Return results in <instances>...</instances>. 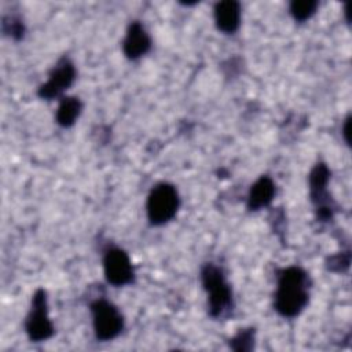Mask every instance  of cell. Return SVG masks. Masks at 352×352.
<instances>
[{
    "mask_svg": "<svg viewBox=\"0 0 352 352\" xmlns=\"http://www.w3.org/2000/svg\"><path fill=\"white\" fill-rule=\"evenodd\" d=\"M151 48V38L143 25L138 21H133L122 41V51L128 59H139Z\"/></svg>",
    "mask_w": 352,
    "mask_h": 352,
    "instance_id": "9c48e42d",
    "label": "cell"
},
{
    "mask_svg": "<svg viewBox=\"0 0 352 352\" xmlns=\"http://www.w3.org/2000/svg\"><path fill=\"white\" fill-rule=\"evenodd\" d=\"M275 184L271 177L261 176L256 183L250 187L248 195V209L249 210H258L261 208L268 206L275 195Z\"/></svg>",
    "mask_w": 352,
    "mask_h": 352,
    "instance_id": "8fae6325",
    "label": "cell"
},
{
    "mask_svg": "<svg viewBox=\"0 0 352 352\" xmlns=\"http://www.w3.org/2000/svg\"><path fill=\"white\" fill-rule=\"evenodd\" d=\"M76 69L70 59L62 58L52 67L48 81L40 85L37 95L43 99H54L60 96L74 81Z\"/></svg>",
    "mask_w": 352,
    "mask_h": 352,
    "instance_id": "ba28073f",
    "label": "cell"
},
{
    "mask_svg": "<svg viewBox=\"0 0 352 352\" xmlns=\"http://www.w3.org/2000/svg\"><path fill=\"white\" fill-rule=\"evenodd\" d=\"M94 331L99 341L114 340L124 329V316L118 308L104 300L99 298L91 304Z\"/></svg>",
    "mask_w": 352,
    "mask_h": 352,
    "instance_id": "277c9868",
    "label": "cell"
},
{
    "mask_svg": "<svg viewBox=\"0 0 352 352\" xmlns=\"http://www.w3.org/2000/svg\"><path fill=\"white\" fill-rule=\"evenodd\" d=\"M330 179V170L326 164L319 162L309 173V192L311 201L316 208L318 219L327 221L333 219L334 214V202L327 192V182Z\"/></svg>",
    "mask_w": 352,
    "mask_h": 352,
    "instance_id": "8992f818",
    "label": "cell"
},
{
    "mask_svg": "<svg viewBox=\"0 0 352 352\" xmlns=\"http://www.w3.org/2000/svg\"><path fill=\"white\" fill-rule=\"evenodd\" d=\"M204 289L208 293V309L212 318H221L232 309V292L221 268L213 263L205 264L201 272Z\"/></svg>",
    "mask_w": 352,
    "mask_h": 352,
    "instance_id": "7a4b0ae2",
    "label": "cell"
},
{
    "mask_svg": "<svg viewBox=\"0 0 352 352\" xmlns=\"http://www.w3.org/2000/svg\"><path fill=\"white\" fill-rule=\"evenodd\" d=\"M3 30L6 34H8L10 37L12 38H22L23 34H25V26H23V22L19 19V18H15V16H4L3 18Z\"/></svg>",
    "mask_w": 352,
    "mask_h": 352,
    "instance_id": "9a60e30c",
    "label": "cell"
},
{
    "mask_svg": "<svg viewBox=\"0 0 352 352\" xmlns=\"http://www.w3.org/2000/svg\"><path fill=\"white\" fill-rule=\"evenodd\" d=\"M309 278L300 267H287L278 272L274 307L285 318L297 316L309 300Z\"/></svg>",
    "mask_w": 352,
    "mask_h": 352,
    "instance_id": "6da1fadb",
    "label": "cell"
},
{
    "mask_svg": "<svg viewBox=\"0 0 352 352\" xmlns=\"http://www.w3.org/2000/svg\"><path fill=\"white\" fill-rule=\"evenodd\" d=\"M25 329L29 338L34 342L45 341L54 334V326L48 316L47 292L37 289L32 298V307L28 314Z\"/></svg>",
    "mask_w": 352,
    "mask_h": 352,
    "instance_id": "5b68a950",
    "label": "cell"
},
{
    "mask_svg": "<svg viewBox=\"0 0 352 352\" xmlns=\"http://www.w3.org/2000/svg\"><path fill=\"white\" fill-rule=\"evenodd\" d=\"M348 126H349V118L345 120V125H344V136H345V140L349 142V138H348Z\"/></svg>",
    "mask_w": 352,
    "mask_h": 352,
    "instance_id": "2e32d148",
    "label": "cell"
},
{
    "mask_svg": "<svg viewBox=\"0 0 352 352\" xmlns=\"http://www.w3.org/2000/svg\"><path fill=\"white\" fill-rule=\"evenodd\" d=\"M104 276L114 286H124L133 282L135 271L129 256L120 248H110L103 257Z\"/></svg>",
    "mask_w": 352,
    "mask_h": 352,
    "instance_id": "52a82bcc",
    "label": "cell"
},
{
    "mask_svg": "<svg viewBox=\"0 0 352 352\" xmlns=\"http://www.w3.org/2000/svg\"><path fill=\"white\" fill-rule=\"evenodd\" d=\"M318 8V1L315 0H301V1H292L290 3V14L296 21H307L309 19Z\"/></svg>",
    "mask_w": 352,
    "mask_h": 352,
    "instance_id": "4fadbf2b",
    "label": "cell"
},
{
    "mask_svg": "<svg viewBox=\"0 0 352 352\" xmlns=\"http://www.w3.org/2000/svg\"><path fill=\"white\" fill-rule=\"evenodd\" d=\"M214 21L223 33L232 34L241 23V6L238 1L226 0L214 6Z\"/></svg>",
    "mask_w": 352,
    "mask_h": 352,
    "instance_id": "30bf717a",
    "label": "cell"
},
{
    "mask_svg": "<svg viewBox=\"0 0 352 352\" xmlns=\"http://www.w3.org/2000/svg\"><path fill=\"white\" fill-rule=\"evenodd\" d=\"M179 205L180 198L176 187L169 183H158L147 198V217L153 226H162L175 217Z\"/></svg>",
    "mask_w": 352,
    "mask_h": 352,
    "instance_id": "3957f363",
    "label": "cell"
},
{
    "mask_svg": "<svg viewBox=\"0 0 352 352\" xmlns=\"http://www.w3.org/2000/svg\"><path fill=\"white\" fill-rule=\"evenodd\" d=\"M82 110V103L76 96H65L60 99L59 107L56 110V122L63 126H72L80 117Z\"/></svg>",
    "mask_w": 352,
    "mask_h": 352,
    "instance_id": "7c38bea8",
    "label": "cell"
},
{
    "mask_svg": "<svg viewBox=\"0 0 352 352\" xmlns=\"http://www.w3.org/2000/svg\"><path fill=\"white\" fill-rule=\"evenodd\" d=\"M230 346L238 352H246L254 346V329H243L230 340Z\"/></svg>",
    "mask_w": 352,
    "mask_h": 352,
    "instance_id": "5bb4252c",
    "label": "cell"
}]
</instances>
